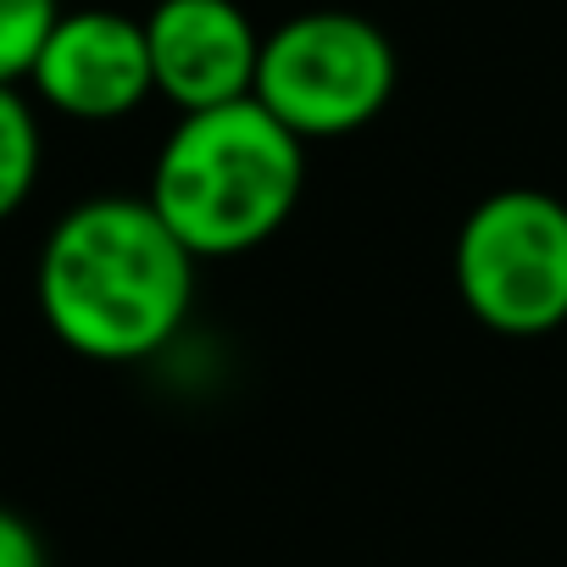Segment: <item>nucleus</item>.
Listing matches in <instances>:
<instances>
[{
	"instance_id": "6",
	"label": "nucleus",
	"mask_w": 567,
	"mask_h": 567,
	"mask_svg": "<svg viewBox=\"0 0 567 567\" xmlns=\"http://www.w3.org/2000/svg\"><path fill=\"white\" fill-rule=\"evenodd\" d=\"M151 79L178 112L245 101L256 90L261 34L239 0H156L145 18Z\"/></svg>"
},
{
	"instance_id": "1",
	"label": "nucleus",
	"mask_w": 567,
	"mask_h": 567,
	"mask_svg": "<svg viewBox=\"0 0 567 567\" xmlns=\"http://www.w3.org/2000/svg\"><path fill=\"white\" fill-rule=\"evenodd\" d=\"M195 267L200 256L145 195H95L45 234L40 318L84 362H145L184 329Z\"/></svg>"
},
{
	"instance_id": "5",
	"label": "nucleus",
	"mask_w": 567,
	"mask_h": 567,
	"mask_svg": "<svg viewBox=\"0 0 567 567\" xmlns=\"http://www.w3.org/2000/svg\"><path fill=\"white\" fill-rule=\"evenodd\" d=\"M29 84L62 117L79 123L128 117L145 95H156L145 18H123L106 7L62 12L29 68Z\"/></svg>"
},
{
	"instance_id": "8",
	"label": "nucleus",
	"mask_w": 567,
	"mask_h": 567,
	"mask_svg": "<svg viewBox=\"0 0 567 567\" xmlns=\"http://www.w3.org/2000/svg\"><path fill=\"white\" fill-rule=\"evenodd\" d=\"M56 18H62L56 0H0V84L29 79Z\"/></svg>"
},
{
	"instance_id": "4",
	"label": "nucleus",
	"mask_w": 567,
	"mask_h": 567,
	"mask_svg": "<svg viewBox=\"0 0 567 567\" xmlns=\"http://www.w3.org/2000/svg\"><path fill=\"white\" fill-rule=\"evenodd\" d=\"M462 307L512 340H534L567 323V200L545 189L484 195L451 250Z\"/></svg>"
},
{
	"instance_id": "9",
	"label": "nucleus",
	"mask_w": 567,
	"mask_h": 567,
	"mask_svg": "<svg viewBox=\"0 0 567 567\" xmlns=\"http://www.w3.org/2000/svg\"><path fill=\"white\" fill-rule=\"evenodd\" d=\"M0 567H45V545L34 523L18 517L12 506H0Z\"/></svg>"
},
{
	"instance_id": "3",
	"label": "nucleus",
	"mask_w": 567,
	"mask_h": 567,
	"mask_svg": "<svg viewBox=\"0 0 567 567\" xmlns=\"http://www.w3.org/2000/svg\"><path fill=\"white\" fill-rule=\"evenodd\" d=\"M301 145L368 128L395 95V45L357 12H301L261 34L250 90Z\"/></svg>"
},
{
	"instance_id": "7",
	"label": "nucleus",
	"mask_w": 567,
	"mask_h": 567,
	"mask_svg": "<svg viewBox=\"0 0 567 567\" xmlns=\"http://www.w3.org/2000/svg\"><path fill=\"white\" fill-rule=\"evenodd\" d=\"M40 117L29 106V95L18 84H0V223H7L40 178Z\"/></svg>"
},
{
	"instance_id": "2",
	"label": "nucleus",
	"mask_w": 567,
	"mask_h": 567,
	"mask_svg": "<svg viewBox=\"0 0 567 567\" xmlns=\"http://www.w3.org/2000/svg\"><path fill=\"white\" fill-rule=\"evenodd\" d=\"M307 189V145L256 95L178 112L162 140L145 200L200 256H239L267 245L296 217Z\"/></svg>"
}]
</instances>
